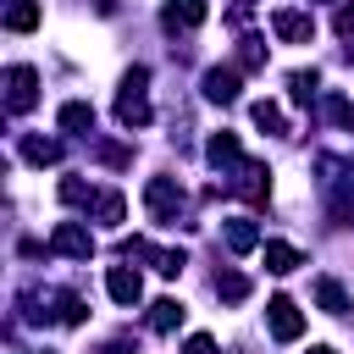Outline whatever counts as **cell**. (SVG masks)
Returning a JSON list of instances; mask_svg holds the SVG:
<instances>
[{
  "mask_svg": "<svg viewBox=\"0 0 354 354\" xmlns=\"http://www.w3.org/2000/svg\"><path fill=\"white\" fill-rule=\"evenodd\" d=\"M216 293H221V299H232V304H238V299H243V293H249V277H238V271H227V277H216Z\"/></svg>",
  "mask_w": 354,
  "mask_h": 354,
  "instance_id": "17",
  "label": "cell"
},
{
  "mask_svg": "<svg viewBox=\"0 0 354 354\" xmlns=\"http://www.w3.org/2000/svg\"><path fill=\"white\" fill-rule=\"evenodd\" d=\"M50 243H55V249H61V254H72V260H88V254H94V238H88V232H83V227H77V221H61V227H55V238H50Z\"/></svg>",
  "mask_w": 354,
  "mask_h": 354,
  "instance_id": "4",
  "label": "cell"
},
{
  "mask_svg": "<svg viewBox=\"0 0 354 354\" xmlns=\"http://www.w3.org/2000/svg\"><path fill=\"white\" fill-rule=\"evenodd\" d=\"M33 22H39V6H33V0H17V6L6 11V28H11V33H28Z\"/></svg>",
  "mask_w": 354,
  "mask_h": 354,
  "instance_id": "14",
  "label": "cell"
},
{
  "mask_svg": "<svg viewBox=\"0 0 354 354\" xmlns=\"http://www.w3.org/2000/svg\"><path fill=\"white\" fill-rule=\"evenodd\" d=\"M205 94L221 100V105L238 100V72H232V66H210V72H205Z\"/></svg>",
  "mask_w": 354,
  "mask_h": 354,
  "instance_id": "7",
  "label": "cell"
},
{
  "mask_svg": "<svg viewBox=\"0 0 354 354\" xmlns=\"http://www.w3.org/2000/svg\"><path fill=\"white\" fill-rule=\"evenodd\" d=\"M183 354H216V343H210V337H205V332H194V337H188V343H183Z\"/></svg>",
  "mask_w": 354,
  "mask_h": 354,
  "instance_id": "20",
  "label": "cell"
},
{
  "mask_svg": "<svg viewBox=\"0 0 354 354\" xmlns=\"http://www.w3.org/2000/svg\"><path fill=\"white\" fill-rule=\"evenodd\" d=\"M144 199H149V216H155V221H171V210H177V199H183V194H177L166 177H155V183L144 188Z\"/></svg>",
  "mask_w": 354,
  "mask_h": 354,
  "instance_id": "5",
  "label": "cell"
},
{
  "mask_svg": "<svg viewBox=\"0 0 354 354\" xmlns=\"http://www.w3.org/2000/svg\"><path fill=\"white\" fill-rule=\"evenodd\" d=\"M105 288H111V299H116V304H138V293H144V282H138V271H133V266H116V271L105 277Z\"/></svg>",
  "mask_w": 354,
  "mask_h": 354,
  "instance_id": "6",
  "label": "cell"
},
{
  "mask_svg": "<svg viewBox=\"0 0 354 354\" xmlns=\"http://www.w3.org/2000/svg\"><path fill=\"white\" fill-rule=\"evenodd\" d=\"M177 321H183V304H177V299H160V304L149 310V326H155V332H171Z\"/></svg>",
  "mask_w": 354,
  "mask_h": 354,
  "instance_id": "15",
  "label": "cell"
},
{
  "mask_svg": "<svg viewBox=\"0 0 354 354\" xmlns=\"http://www.w3.org/2000/svg\"><path fill=\"white\" fill-rule=\"evenodd\" d=\"M205 22V0H171L166 6V28H199Z\"/></svg>",
  "mask_w": 354,
  "mask_h": 354,
  "instance_id": "9",
  "label": "cell"
},
{
  "mask_svg": "<svg viewBox=\"0 0 354 354\" xmlns=\"http://www.w3.org/2000/svg\"><path fill=\"white\" fill-rule=\"evenodd\" d=\"M271 28H277L282 39H310V33H315V22H310L304 11H277V17H271Z\"/></svg>",
  "mask_w": 354,
  "mask_h": 354,
  "instance_id": "10",
  "label": "cell"
},
{
  "mask_svg": "<svg viewBox=\"0 0 354 354\" xmlns=\"http://www.w3.org/2000/svg\"><path fill=\"white\" fill-rule=\"evenodd\" d=\"M210 160H216V166H221V160H238V138H232V133H216V138H210Z\"/></svg>",
  "mask_w": 354,
  "mask_h": 354,
  "instance_id": "18",
  "label": "cell"
},
{
  "mask_svg": "<svg viewBox=\"0 0 354 354\" xmlns=\"http://www.w3.org/2000/svg\"><path fill=\"white\" fill-rule=\"evenodd\" d=\"M337 28H343V33H354V6H337Z\"/></svg>",
  "mask_w": 354,
  "mask_h": 354,
  "instance_id": "21",
  "label": "cell"
},
{
  "mask_svg": "<svg viewBox=\"0 0 354 354\" xmlns=\"http://www.w3.org/2000/svg\"><path fill=\"white\" fill-rule=\"evenodd\" d=\"M266 326H271L277 343H293V337L304 332V315L293 310V299H271V304H266Z\"/></svg>",
  "mask_w": 354,
  "mask_h": 354,
  "instance_id": "2",
  "label": "cell"
},
{
  "mask_svg": "<svg viewBox=\"0 0 354 354\" xmlns=\"http://www.w3.org/2000/svg\"><path fill=\"white\" fill-rule=\"evenodd\" d=\"M315 299H321V310H326V315H343V310H348V293H343L332 277H321V282H315Z\"/></svg>",
  "mask_w": 354,
  "mask_h": 354,
  "instance_id": "12",
  "label": "cell"
},
{
  "mask_svg": "<svg viewBox=\"0 0 354 354\" xmlns=\"http://www.w3.org/2000/svg\"><path fill=\"white\" fill-rule=\"evenodd\" d=\"M227 243L243 254V249H254V243H260V232H254L249 221H227Z\"/></svg>",
  "mask_w": 354,
  "mask_h": 354,
  "instance_id": "16",
  "label": "cell"
},
{
  "mask_svg": "<svg viewBox=\"0 0 354 354\" xmlns=\"http://www.w3.org/2000/svg\"><path fill=\"white\" fill-rule=\"evenodd\" d=\"M310 354H332V348H310Z\"/></svg>",
  "mask_w": 354,
  "mask_h": 354,
  "instance_id": "22",
  "label": "cell"
},
{
  "mask_svg": "<svg viewBox=\"0 0 354 354\" xmlns=\"http://www.w3.org/2000/svg\"><path fill=\"white\" fill-rule=\"evenodd\" d=\"M299 266H304V254H299L293 243H277V238L266 243V271H277V277H288V271H299Z\"/></svg>",
  "mask_w": 354,
  "mask_h": 354,
  "instance_id": "8",
  "label": "cell"
},
{
  "mask_svg": "<svg viewBox=\"0 0 354 354\" xmlns=\"http://www.w3.org/2000/svg\"><path fill=\"white\" fill-rule=\"evenodd\" d=\"M144 83H149V72H144V66H133V72H127V83H122V100H116V116H122V127H144V122H149Z\"/></svg>",
  "mask_w": 354,
  "mask_h": 354,
  "instance_id": "1",
  "label": "cell"
},
{
  "mask_svg": "<svg viewBox=\"0 0 354 354\" xmlns=\"http://www.w3.org/2000/svg\"><path fill=\"white\" fill-rule=\"evenodd\" d=\"M61 127H66V133H94V105L66 100V105H61Z\"/></svg>",
  "mask_w": 354,
  "mask_h": 354,
  "instance_id": "11",
  "label": "cell"
},
{
  "mask_svg": "<svg viewBox=\"0 0 354 354\" xmlns=\"http://www.w3.org/2000/svg\"><path fill=\"white\" fill-rule=\"evenodd\" d=\"M22 155H28L33 166H50V160H61V144H55V138H22Z\"/></svg>",
  "mask_w": 354,
  "mask_h": 354,
  "instance_id": "13",
  "label": "cell"
},
{
  "mask_svg": "<svg viewBox=\"0 0 354 354\" xmlns=\"http://www.w3.org/2000/svg\"><path fill=\"white\" fill-rule=\"evenodd\" d=\"M33 88H39V72L33 66H11L6 72V105L11 111H28L33 105Z\"/></svg>",
  "mask_w": 354,
  "mask_h": 354,
  "instance_id": "3",
  "label": "cell"
},
{
  "mask_svg": "<svg viewBox=\"0 0 354 354\" xmlns=\"http://www.w3.org/2000/svg\"><path fill=\"white\" fill-rule=\"evenodd\" d=\"M254 122H260V127H271V133H277V127H282V111H277V105H271V100H254Z\"/></svg>",
  "mask_w": 354,
  "mask_h": 354,
  "instance_id": "19",
  "label": "cell"
}]
</instances>
